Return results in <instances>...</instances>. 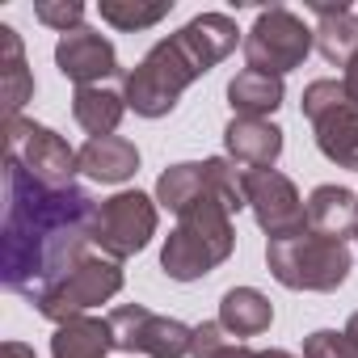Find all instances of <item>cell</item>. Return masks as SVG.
I'll list each match as a JSON object with an SVG mask.
<instances>
[{
	"label": "cell",
	"mask_w": 358,
	"mask_h": 358,
	"mask_svg": "<svg viewBox=\"0 0 358 358\" xmlns=\"http://www.w3.org/2000/svg\"><path fill=\"white\" fill-rule=\"evenodd\" d=\"M0 358H38L26 341H5V350H0Z\"/></svg>",
	"instance_id": "83f0119b"
},
{
	"label": "cell",
	"mask_w": 358,
	"mask_h": 358,
	"mask_svg": "<svg viewBox=\"0 0 358 358\" xmlns=\"http://www.w3.org/2000/svg\"><path fill=\"white\" fill-rule=\"evenodd\" d=\"M169 9H173V0H156V5H139V0H101V5H97L101 22H110L114 30H127V34L164 22Z\"/></svg>",
	"instance_id": "603a6c76"
},
{
	"label": "cell",
	"mask_w": 358,
	"mask_h": 358,
	"mask_svg": "<svg viewBox=\"0 0 358 358\" xmlns=\"http://www.w3.org/2000/svg\"><path fill=\"white\" fill-rule=\"evenodd\" d=\"M303 118L316 131V148L358 173V106L350 101L341 80H312L303 89Z\"/></svg>",
	"instance_id": "8992f818"
},
{
	"label": "cell",
	"mask_w": 358,
	"mask_h": 358,
	"mask_svg": "<svg viewBox=\"0 0 358 358\" xmlns=\"http://www.w3.org/2000/svg\"><path fill=\"white\" fill-rule=\"evenodd\" d=\"M0 47H5V64H0V101H5V122L22 118V106L34 97V76L26 68V51L13 26H0Z\"/></svg>",
	"instance_id": "ac0fdd59"
},
{
	"label": "cell",
	"mask_w": 358,
	"mask_h": 358,
	"mask_svg": "<svg viewBox=\"0 0 358 358\" xmlns=\"http://www.w3.org/2000/svg\"><path fill=\"white\" fill-rule=\"evenodd\" d=\"M118 291H122V270H118V262L89 253L85 262H76L72 270H64L59 278H51L47 287H38V291L30 295V303H34L47 320L64 324V320L85 316L89 308L114 299Z\"/></svg>",
	"instance_id": "5b68a950"
},
{
	"label": "cell",
	"mask_w": 358,
	"mask_h": 358,
	"mask_svg": "<svg viewBox=\"0 0 358 358\" xmlns=\"http://www.w3.org/2000/svg\"><path fill=\"white\" fill-rule=\"evenodd\" d=\"M97 203L80 186H43L17 160H5V228H0V282L34 295L89 257Z\"/></svg>",
	"instance_id": "6da1fadb"
},
{
	"label": "cell",
	"mask_w": 358,
	"mask_h": 358,
	"mask_svg": "<svg viewBox=\"0 0 358 358\" xmlns=\"http://www.w3.org/2000/svg\"><path fill=\"white\" fill-rule=\"evenodd\" d=\"M236 22L228 13H203L190 26H182L173 38L156 43L135 72H127L122 80V97L127 110H135L139 118H164L173 114V106L182 101V93L207 76L220 59H228L236 51Z\"/></svg>",
	"instance_id": "7a4b0ae2"
},
{
	"label": "cell",
	"mask_w": 358,
	"mask_h": 358,
	"mask_svg": "<svg viewBox=\"0 0 358 358\" xmlns=\"http://www.w3.org/2000/svg\"><path fill=\"white\" fill-rule=\"evenodd\" d=\"M110 350H114V329L110 320H97V316H72L51 337L55 358H106Z\"/></svg>",
	"instance_id": "d6986e66"
},
{
	"label": "cell",
	"mask_w": 358,
	"mask_h": 358,
	"mask_svg": "<svg viewBox=\"0 0 358 358\" xmlns=\"http://www.w3.org/2000/svg\"><path fill=\"white\" fill-rule=\"evenodd\" d=\"M156 236V203L139 190H122L114 199H106L93 215V232L89 241L101 249V257L122 262L135 257L148 241Z\"/></svg>",
	"instance_id": "9c48e42d"
},
{
	"label": "cell",
	"mask_w": 358,
	"mask_h": 358,
	"mask_svg": "<svg viewBox=\"0 0 358 358\" xmlns=\"http://www.w3.org/2000/svg\"><path fill=\"white\" fill-rule=\"evenodd\" d=\"M266 266L287 291H337L350 278V245L329 241L312 228L270 241L266 245Z\"/></svg>",
	"instance_id": "277c9868"
},
{
	"label": "cell",
	"mask_w": 358,
	"mask_h": 358,
	"mask_svg": "<svg viewBox=\"0 0 358 358\" xmlns=\"http://www.w3.org/2000/svg\"><path fill=\"white\" fill-rule=\"evenodd\" d=\"M76 156H80V173L93 177V182H101V186H118L127 177H135V169H139V148L131 139H122V135L89 139Z\"/></svg>",
	"instance_id": "9a60e30c"
},
{
	"label": "cell",
	"mask_w": 358,
	"mask_h": 358,
	"mask_svg": "<svg viewBox=\"0 0 358 358\" xmlns=\"http://www.w3.org/2000/svg\"><path fill=\"white\" fill-rule=\"evenodd\" d=\"M215 320H220L236 341H241V337H257V333H266V329L274 324V303H270L257 287H232V291H224Z\"/></svg>",
	"instance_id": "e0dca14e"
},
{
	"label": "cell",
	"mask_w": 358,
	"mask_h": 358,
	"mask_svg": "<svg viewBox=\"0 0 358 358\" xmlns=\"http://www.w3.org/2000/svg\"><path fill=\"white\" fill-rule=\"evenodd\" d=\"M312 43H316V30H308L303 17H295L291 9L274 5V9H266L253 22V30L245 38V59H249L253 72L287 76V72H295L308 59Z\"/></svg>",
	"instance_id": "ba28073f"
},
{
	"label": "cell",
	"mask_w": 358,
	"mask_h": 358,
	"mask_svg": "<svg viewBox=\"0 0 358 358\" xmlns=\"http://www.w3.org/2000/svg\"><path fill=\"white\" fill-rule=\"evenodd\" d=\"M203 169H207V182H211L215 199H220L228 211L249 207V194H245V169H241L236 160H228V156H211V160H203Z\"/></svg>",
	"instance_id": "cb8c5ba5"
},
{
	"label": "cell",
	"mask_w": 358,
	"mask_h": 358,
	"mask_svg": "<svg viewBox=\"0 0 358 358\" xmlns=\"http://www.w3.org/2000/svg\"><path fill=\"white\" fill-rule=\"evenodd\" d=\"M312 13H316V51L329 59V64H337V68H345L354 55H358V17L350 13V5H312Z\"/></svg>",
	"instance_id": "2e32d148"
},
{
	"label": "cell",
	"mask_w": 358,
	"mask_h": 358,
	"mask_svg": "<svg viewBox=\"0 0 358 358\" xmlns=\"http://www.w3.org/2000/svg\"><path fill=\"white\" fill-rule=\"evenodd\" d=\"M228 106L236 110V118H266L282 106V76L270 72H236L228 85Z\"/></svg>",
	"instance_id": "ffe728a7"
},
{
	"label": "cell",
	"mask_w": 358,
	"mask_h": 358,
	"mask_svg": "<svg viewBox=\"0 0 358 358\" xmlns=\"http://www.w3.org/2000/svg\"><path fill=\"white\" fill-rule=\"evenodd\" d=\"M72 114L89 131V139H101V135H114L118 131V122L127 114V97L114 93V89H106V85H89V89H76Z\"/></svg>",
	"instance_id": "44dd1931"
},
{
	"label": "cell",
	"mask_w": 358,
	"mask_h": 358,
	"mask_svg": "<svg viewBox=\"0 0 358 358\" xmlns=\"http://www.w3.org/2000/svg\"><path fill=\"white\" fill-rule=\"evenodd\" d=\"M5 160H17L30 177H38L43 186H72V177L80 173V156L68 148L64 135L34 118H13L5 122Z\"/></svg>",
	"instance_id": "52a82bcc"
},
{
	"label": "cell",
	"mask_w": 358,
	"mask_h": 358,
	"mask_svg": "<svg viewBox=\"0 0 358 358\" xmlns=\"http://www.w3.org/2000/svg\"><path fill=\"white\" fill-rule=\"evenodd\" d=\"M34 17H38L43 26H51V30H59V34L85 30V26H80V22H85V5H80V0H38V5H34Z\"/></svg>",
	"instance_id": "d4e9b609"
},
{
	"label": "cell",
	"mask_w": 358,
	"mask_h": 358,
	"mask_svg": "<svg viewBox=\"0 0 358 358\" xmlns=\"http://www.w3.org/2000/svg\"><path fill=\"white\" fill-rule=\"evenodd\" d=\"M232 249H236L232 211L215 199V190H207L186 211H177V228L169 232L160 249V266L173 282H194L211 274L215 266H224Z\"/></svg>",
	"instance_id": "3957f363"
},
{
	"label": "cell",
	"mask_w": 358,
	"mask_h": 358,
	"mask_svg": "<svg viewBox=\"0 0 358 358\" xmlns=\"http://www.w3.org/2000/svg\"><path fill=\"white\" fill-rule=\"evenodd\" d=\"M345 337H350V341H354V345H358V312H354V316H350V320H345Z\"/></svg>",
	"instance_id": "f1b7e54d"
},
{
	"label": "cell",
	"mask_w": 358,
	"mask_h": 358,
	"mask_svg": "<svg viewBox=\"0 0 358 358\" xmlns=\"http://www.w3.org/2000/svg\"><path fill=\"white\" fill-rule=\"evenodd\" d=\"M303 358H358V345L345 337V329H316L303 337Z\"/></svg>",
	"instance_id": "484cf974"
},
{
	"label": "cell",
	"mask_w": 358,
	"mask_h": 358,
	"mask_svg": "<svg viewBox=\"0 0 358 358\" xmlns=\"http://www.w3.org/2000/svg\"><path fill=\"white\" fill-rule=\"evenodd\" d=\"M211 190V182H207V169L203 164H194V160H186V164H173V169H164L160 177H156V203L160 207H169L173 215L177 211H186L194 199H203Z\"/></svg>",
	"instance_id": "7402d4cb"
},
{
	"label": "cell",
	"mask_w": 358,
	"mask_h": 358,
	"mask_svg": "<svg viewBox=\"0 0 358 358\" xmlns=\"http://www.w3.org/2000/svg\"><path fill=\"white\" fill-rule=\"evenodd\" d=\"M308 228L329 241L358 236V194H350L345 186H316L308 194Z\"/></svg>",
	"instance_id": "5bb4252c"
},
{
	"label": "cell",
	"mask_w": 358,
	"mask_h": 358,
	"mask_svg": "<svg viewBox=\"0 0 358 358\" xmlns=\"http://www.w3.org/2000/svg\"><path fill=\"white\" fill-rule=\"evenodd\" d=\"M262 358H295V354H287V350H262Z\"/></svg>",
	"instance_id": "f546056e"
},
{
	"label": "cell",
	"mask_w": 358,
	"mask_h": 358,
	"mask_svg": "<svg viewBox=\"0 0 358 358\" xmlns=\"http://www.w3.org/2000/svg\"><path fill=\"white\" fill-rule=\"evenodd\" d=\"M341 85H345V93H350V101L358 106V55L345 64V76H341Z\"/></svg>",
	"instance_id": "4316f807"
},
{
	"label": "cell",
	"mask_w": 358,
	"mask_h": 358,
	"mask_svg": "<svg viewBox=\"0 0 358 358\" xmlns=\"http://www.w3.org/2000/svg\"><path fill=\"white\" fill-rule=\"evenodd\" d=\"M55 68L76 89H89V85H106L110 76H118V55H114V43L106 34L76 30V34H64L55 43Z\"/></svg>",
	"instance_id": "7c38bea8"
},
{
	"label": "cell",
	"mask_w": 358,
	"mask_h": 358,
	"mask_svg": "<svg viewBox=\"0 0 358 358\" xmlns=\"http://www.w3.org/2000/svg\"><path fill=\"white\" fill-rule=\"evenodd\" d=\"M110 329H114V345L127 354H148V358H190L194 345V329L148 312L143 303H122L110 312Z\"/></svg>",
	"instance_id": "30bf717a"
},
{
	"label": "cell",
	"mask_w": 358,
	"mask_h": 358,
	"mask_svg": "<svg viewBox=\"0 0 358 358\" xmlns=\"http://www.w3.org/2000/svg\"><path fill=\"white\" fill-rule=\"evenodd\" d=\"M224 148L228 160L245 169H270L282 156V131L270 118H232L224 131Z\"/></svg>",
	"instance_id": "4fadbf2b"
},
{
	"label": "cell",
	"mask_w": 358,
	"mask_h": 358,
	"mask_svg": "<svg viewBox=\"0 0 358 358\" xmlns=\"http://www.w3.org/2000/svg\"><path fill=\"white\" fill-rule=\"evenodd\" d=\"M245 194L257 215V228L270 241L295 236L308 228V203L299 199L295 182L278 169H245Z\"/></svg>",
	"instance_id": "8fae6325"
}]
</instances>
